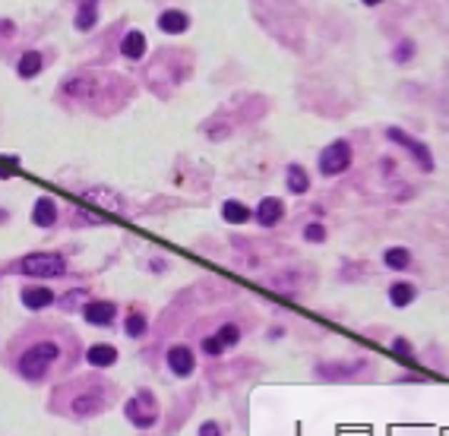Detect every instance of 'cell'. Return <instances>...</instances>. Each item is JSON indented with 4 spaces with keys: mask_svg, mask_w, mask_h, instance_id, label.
Here are the masks:
<instances>
[{
    "mask_svg": "<svg viewBox=\"0 0 449 436\" xmlns=\"http://www.w3.org/2000/svg\"><path fill=\"white\" fill-rule=\"evenodd\" d=\"M54 395H67L64 411L73 417H92L99 411L108 408L111 402V389L101 380H89V382H73V386H61Z\"/></svg>",
    "mask_w": 449,
    "mask_h": 436,
    "instance_id": "1",
    "label": "cell"
},
{
    "mask_svg": "<svg viewBox=\"0 0 449 436\" xmlns=\"http://www.w3.org/2000/svg\"><path fill=\"white\" fill-rule=\"evenodd\" d=\"M61 360V345L54 338H39V342L26 345L16 358V373L29 382H39L51 373V367Z\"/></svg>",
    "mask_w": 449,
    "mask_h": 436,
    "instance_id": "2",
    "label": "cell"
},
{
    "mask_svg": "<svg viewBox=\"0 0 449 436\" xmlns=\"http://www.w3.org/2000/svg\"><path fill=\"white\" fill-rule=\"evenodd\" d=\"M19 272L29 278H61L67 272V260L61 253H29L19 260Z\"/></svg>",
    "mask_w": 449,
    "mask_h": 436,
    "instance_id": "3",
    "label": "cell"
},
{
    "mask_svg": "<svg viewBox=\"0 0 449 436\" xmlns=\"http://www.w3.org/2000/svg\"><path fill=\"white\" fill-rule=\"evenodd\" d=\"M123 415H127V420L133 427H139V430H149V427H156V420H158V402H156V395H152L149 389H139V392L130 398L127 405H123Z\"/></svg>",
    "mask_w": 449,
    "mask_h": 436,
    "instance_id": "4",
    "label": "cell"
},
{
    "mask_svg": "<svg viewBox=\"0 0 449 436\" xmlns=\"http://www.w3.org/2000/svg\"><path fill=\"white\" fill-rule=\"evenodd\" d=\"M348 165H351V143L348 139H336V143H329L326 149L320 152V174L323 177L345 174Z\"/></svg>",
    "mask_w": 449,
    "mask_h": 436,
    "instance_id": "5",
    "label": "cell"
},
{
    "mask_svg": "<svg viewBox=\"0 0 449 436\" xmlns=\"http://www.w3.org/2000/svg\"><path fill=\"white\" fill-rule=\"evenodd\" d=\"M386 139L389 143H395V146H402L405 152L411 155V158L421 165V171H433V155H430V149L421 143V139H415V136H408L405 130H399V127H389L386 130Z\"/></svg>",
    "mask_w": 449,
    "mask_h": 436,
    "instance_id": "6",
    "label": "cell"
},
{
    "mask_svg": "<svg viewBox=\"0 0 449 436\" xmlns=\"http://www.w3.org/2000/svg\"><path fill=\"white\" fill-rule=\"evenodd\" d=\"M168 360V370H171L174 376H190L196 370V358H193V348H187V345H174V348H168L165 354Z\"/></svg>",
    "mask_w": 449,
    "mask_h": 436,
    "instance_id": "7",
    "label": "cell"
},
{
    "mask_svg": "<svg viewBox=\"0 0 449 436\" xmlns=\"http://www.w3.org/2000/svg\"><path fill=\"white\" fill-rule=\"evenodd\" d=\"M83 316H86L89 326H111L114 316H117V307L111 304V300H86Z\"/></svg>",
    "mask_w": 449,
    "mask_h": 436,
    "instance_id": "8",
    "label": "cell"
},
{
    "mask_svg": "<svg viewBox=\"0 0 449 436\" xmlns=\"http://www.w3.org/2000/svg\"><path fill=\"white\" fill-rule=\"evenodd\" d=\"M282 216H285V203L278 196L260 199V206H256V212H253V218L260 221L263 228H276L278 221H282Z\"/></svg>",
    "mask_w": 449,
    "mask_h": 436,
    "instance_id": "9",
    "label": "cell"
},
{
    "mask_svg": "<svg viewBox=\"0 0 449 436\" xmlns=\"http://www.w3.org/2000/svg\"><path fill=\"white\" fill-rule=\"evenodd\" d=\"M86 360H89V367H95V370H108V367L117 364V348L114 345L99 342V345H92V348L86 351Z\"/></svg>",
    "mask_w": 449,
    "mask_h": 436,
    "instance_id": "10",
    "label": "cell"
},
{
    "mask_svg": "<svg viewBox=\"0 0 449 436\" xmlns=\"http://www.w3.org/2000/svg\"><path fill=\"white\" fill-rule=\"evenodd\" d=\"M23 304H26V310H45V307L54 304V291L45 285L23 288Z\"/></svg>",
    "mask_w": 449,
    "mask_h": 436,
    "instance_id": "11",
    "label": "cell"
},
{
    "mask_svg": "<svg viewBox=\"0 0 449 436\" xmlns=\"http://www.w3.org/2000/svg\"><path fill=\"white\" fill-rule=\"evenodd\" d=\"M54 221H57V203L51 196H39L35 199V209H32V225L51 228Z\"/></svg>",
    "mask_w": 449,
    "mask_h": 436,
    "instance_id": "12",
    "label": "cell"
},
{
    "mask_svg": "<svg viewBox=\"0 0 449 436\" xmlns=\"http://www.w3.org/2000/svg\"><path fill=\"white\" fill-rule=\"evenodd\" d=\"M187 26H190V19H187V13H181V10H165L158 16V29L161 32H168V35L187 32Z\"/></svg>",
    "mask_w": 449,
    "mask_h": 436,
    "instance_id": "13",
    "label": "cell"
},
{
    "mask_svg": "<svg viewBox=\"0 0 449 436\" xmlns=\"http://www.w3.org/2000/svg\"><path fill=\"white\" fill-rule=\"evenodd\" d=\"M41 66H45V57H41L39 51H26V54L19 57V64H16V73L23 79H32V76H39L41 73Z\"/></svg>",
    "mask_w": 449,
    "mask_h": 436,
    "instance_id": "14",
    "label": "cell"
},
{
    "mask_svg": "<svg viewBox=\"0 0 449 436\" xmlns=\"http://www.w3.org/2000/svg\"><path fill=\"white\" fill-rule=\"evenodd\" d=\"M222 218L228 221V225H247V221L253 218V212H250L244 203H238V199H228V203L222 206Z\"/></svg>",
    "mask_w": 449,
    "mask_h": 436,
    "instance_id": "15",
    "label": "cell"
},
{
    "mask_svg": "<svg viewBox=\"0 0 449 436\" xmlns=\"http://www.w3.org/2000/svg\"><path fill=\"white\" fill-rule=\"evenodd\" d=\"M121 54L127 57V61H139V57L146 54V39H143V32H127V35H123Z\"/></svg>",
    "mask_w": 449,
    "mask_h": 436,
    "instance_id": "16",
    "label": "cell"
},
{
    "mask_svg": "<svg viewBox=\"0 0 449 436\" xmlns=\"http://www.w3.org/2000/svg\"><path fill=\"white\" fill-rule=\"evenodd\" d=\"M415 298H418V288L411 282H395L389 288V304L393 307H408Z\"/></svg>",
    "mask_w": 449,
    "mask_h": 436,
    "instance_id": "17",
    "label": "cell"
},
{
    "mask_svg": "<svg viewBox=\"0 0 449 436\" xmlns=\"http://www.w3.org/2000/svg\"><path fill=\"white\" fill-rule=\"evenodd\" d=\"M383 263H386L389 269H395V272L408 269V265H411V250L408 247H389L386 253H383Z\"/></svg>",
    "mask_w": 449,
    "mask_h": 436,
    "instance_id": "18",
    "label": "cell"
},
{
    "mask_svg": "<svg viewBox=\"0 0 449 436\" xmlns=\"http://www.w3.org/2000/svg\"><path fill=\"white\" fill-rule=\"evenodd\" d=\"M285 181H288V190H291V193H298V196H304L307 190H311V177H307V171H304L301 165H291Z\"/></svg>",
    "mask_w": 449,
    "mask_h": 436,
    "instance_id": "19",
    "label": "cell"
},
{
    "mask_svg": "<svg viewBox=\"0 0 449 436\" xmlns=\"http://www.w3.org/2000/svg\"><path fill=\"white\" fill-rule=\"evenodd\" d=\"M99 22V10H95V4H83L76 10V19H73V26L79 29V32H89V29Z\"/></svg>",
    "mask_w": 449,
    "mask_h": 436,
    "instance_id": "20",
    "label": "cell"
},
{
    "mask_svg": "<svg viewBox=\"0 0 449 436\" xmlns=\"http://www.w3.org/2000/svg\"><path fill=\"white\" fill-rule=\"evenodd\" d=\"M123 332H127L130 338H143L146 335V316L143 313H130L127 320H123Z\"/></svg>",
    "mask_w": 449,
    "mask_h": 436,
    "instance_id": "21",
    "label": "cell"
},
{
    "mask_svg": "<svg viewBox=\"0 0 449 436\" xmlns=\"http://www.w3.org/2000/svg\"><path fill=\"white\" fill-rule=\"evenodd\" d=\"M218 342L225 345V348H231V345L241 342V326H234V323H225V326H218Z\"/></svg>",
    "mask_w": 449,
    "mask_h": 436,
    "instance_id": "22",
    "label": "cell"
},
{
    "mask_svg": "<svg viewBox=\"0 0 449 436\" xmlns=\"http://www.w3.org/2000/svg\"><path fill=\"white\" fill-rule=\"evenodd\" d=\"M83 300H89V294H86L83 288H76V291L64 294V298H61V307H64V310H76L79 304H83Z\"/></svg>",
    "mask_w": 449,
    "mask_h": 436,
    "instance_id": "23",
    "label": "cell"
},
{
    "mask_svg": "<svg viewBox=\"0 0 449 436\" xmlns=\"http://www.w3.org/2000/svg\"><path fill=\"white\" fill-rule=\"evenodd\" d=\"M304 238L311 240V243H323V240H326V228H323L320 221H313V225L304 228Z\"/></svg>",
    "mask_w": 449,
    "mask_h": 436,
    "instance_id": "24",
    "label": "cell"
},
{
    "mask_svg": "<svg viewBox=\"0 0 449 436\" xmlns=\"http://www.w3.org/2000/svg\"><path fill=\"white\" fill-rule=\"evenodd\" d=\"M203 351L209 354V358H218V354H225V345L218 342V335H209V338H203Z\"/></svg>",
    "mask_w": 449,
    "mask_h": 436,
    "instance_id": "25",
    "label": "cell"
},
{
    "mask_svg": "<svg viewBox=\"0 0 449 436\" xmlns=\"http://www.w3.org/2000/svg\"><path fill=\"white\" fill-rule=\"evenodd\" d=\"M411 57H415V41H402L399 48H395V61H399V64H408Z\"/></svg>",
    "mask_w": 449,
    "mask_h": 436,
    "instance_id": "26",
    "label": "cell"
},
{
    "mask_svg": "<svg viewBox=\"0 0 449 436\" xmlns=\"http://www.w3.org/2000/svg\"><path fill=\"white\" fill-rule=\"evenodd\" d=\"M393 351L399 354L402 360H415V351H411V345L405 342V338H395V342H393Z\"/></svg>",
    "mask_w": 449,
    "mask_h": 436,
    "instance_id": "27",
    "label": "cell"
},
{
    "mask_svg": "<svg viewBox=\"0 0 449 436\" xmlns=\"http://www.w3.org/2000/svg\"><path fill=\"white\" fill-rule=\"evenodd\" d=\"M200 436H222V427H218L216 420H206V424L200 427Z\"/></svg>",
    "mask_w": 449,
    "mask_h": 436,
    "instance_id": "28",
    "label": "cell"
},
{
    "mask_svg": "<svg viewBox=\"0 0 449 436\" xmlns=\"http://www.w3.org/2000/svg\"><path fill=\"white\" fill-rule=\"evenodd\" d=\"M0 35H13V22L10 19H0Z\"/></svg>",
    "mask_w": 449,
    "mask_h": 436,
    "instance_id": "29",
    "label": "cell"
},
{
    "mask_svg": "<svg viewBox=\"0 0 449 436\" xmlns=\"http://www.w3.org/2000/svg\"><path fill=\"white\" fill-rule=\"evenodd\" d=\"M360 4H364V6H380L383 0H360Z\"/></svg>",
    "mask_w": 449,
    "mask_h": 436,
    "instance_id": "30",
    "label": "cell"
},
{
    "mask_svg": "<svg viewBox=\"0 0 449 436\" xmlns=\"http://www.w3.org/2000/svg\"><path fill=\"white\" fill-rule=\"evenodd\" d=\"M79 4H95V0H79Z\"/></svg>",
    "mask_w": 449,
    "mask_h": 436,
    "instance_id": "31",
    "label": "cell"
}]
</instances>
